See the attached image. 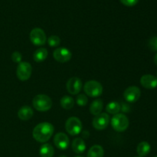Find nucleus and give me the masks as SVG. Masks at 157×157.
Segmentation results:
<instances>
[{"label":"nucleus","instance_id":"nucleus-1","mask_svg":"<svg viewBox=\"0 0 157 157\" xmlns=\"http://www.w3.org/2000/svg\"><path fill=\"white\" fill-rule=\"evenodd\" d=\"M55 128L52 124L43 122L38 124L32 132L33 138L39 143H46L53 135Z\"/></svg>","mask_w":157,"mask_h":157},{"label":"nucleus","instance_id":"nucleus-2","mask_svg":"<svg viewBox=\"0 0 157 157\" xmlns=\"http://www.w3.org/2000/svg\"><path fill=\"white\" fill-rule=\"evenodd\" d=\"M32 104L35 109L40 112H45L52 107V101L45 94H38L34 98Z\"/></svg>","mask_w":157,"mask_h":157},{"label":"nucleus","instance_id":"nucleus-3","mask_svg":"<svg viewBox=\"0 0 157 157\" xmlns=\"http://www.w3.org/2000/svg\"><path fill=\"white\" fill-rule=\"evenodd\" d=\"M84 90L90 98H98L103 93V86L97 81H89L84 84Z\"/></svg>","mask_w":157,"mask_h":157},{"label":"nucleus","instance_id":"nucleus-4","mask_svg":"<svg viewBox=\"0 0 157 157\" xmlns=\"http://www.w3.org/2000/svg\"><path fill=\"white\" fill-rule=\"evenodd\" d=\"M111 125L113 130L117 132H124L128 128L129 119L124 113H117L113 117Z\"/></svg>","mask_w":157,"mask_h":157},{"label":"nucleus","instance_id":"nucleus-5","mask_svg":"<svg viewBox=\"0 0 157 157\" xmlns=\"http://www.w3.org/2000/svg\"><path fill=\"white\" fill-rule=\"evenodd\" d=\"M65 130L71 136H77L82 130V123L78 117H72L68 118L65 123Z\"/></svg>","mask_w":157,"mask_h":157},{"label":"nucleus","instance_id":"nucleus-6","mask_svg":"<svg viewBox=\"0 0 157 157\" xmlns=\"http://www.w3.org/2000/svg\"><path fill=\"white\" fill-rule=\"evenodd\" d=\"M32 67L30 63L21 61L17 67L16 75L17 78L21 81H25L30 78L32 75Z\"/></svg>","mask_w":157,"mask_h":157},{"label":"nucleus","instance_id":"nucleus-7","mask_svg":"<svg viewBox=\"0 0 157 157\" xmlns=\"http://www.w3.org/2000/svg\"><path fill=\"white\" fill-rule=\"evenodd\" d=\"M31 41L36 46H41L45 44L47 41V37L44 31L40 28H35L32 29L29 35Z\"/></svg>","mask_w":157,"mask_h":157},{"label":"nucleus","instance_id":"nucleus-8","mask_svg":"<svg viewBox=\"0 0 157 157\" xmlns=\"http://www.w3.org/2000/svg\"><path fill=\"white\" fill-rule=\"evenodd\" d=\"M110 123V117L106 113H101L93 119V127L98 130H103L107 127Z\"/></svg>","mask_w":157,"mask_h":157},{"label":"nucleus","instance_id":"nucleus-9","mask_svg":"<svg viewBox=\"0 0 157 157\" xmlns=\"http://www.w3.org/2000/svg\"><path fill=\"white\" fill-rule=\"evenodd\" d=\"M53 57L58 62L65 63L72 58V53L66 48H58L53 52Z\"/></svg>","mask_w":157,"mask_h":157},{"label":"nucleus","instance_id":"nucleus-10","mask_svg":"<svg viewBox=\"0 0 157 157\" xmlns=\"http://www.w3.org/2000/svg\"><path fill=\"white\" fill-rule=\"evenodd\" d=\"M141 95L140 89L136 86L127 87L124 93V99L128 103H135L140 99Z\"/></svg>","mask_w":157,"mask_h":157},{"label":"nucleus","instance_id":"nucleus-11","mask_svg":"<svg viewBox=\"0 0 157 157\" xmlns=\"http://www.w3.org/2000/svg\"><path fill=\"white\" fill-rule=\"evenodd\" d=\"M82 81L80 78L74 77L67 81L66 88L67 92L72 95H77L82 89Z\"/></svg>","mask_w":157,"mask_h":157},{"label":"nucleus","instance_id":"nucleus-12","mask_svg":"<svg viewBox=\"0 0 157 157\" xmlns=\"http://www.w3.org/2000/svg\"><path fill=\"white\" fill-rule=\"evenodd\" d=\"M54 144L57 148L64 150L68 148L70 145V140L64 133H58L54 137Z\"/></svg>","mask_w":157,"mask_h":157},{"label":"nucleus","instance_id":"nucleus-13","mask_svg":"<svg viewBox=\"0 0 157 157\" xmlns=\"http://www.w3.org/2000/svg\"><path fill=\"white\" fill-rule=\"evenodd\" d=\"M140 84L147 89H154L157 87V78L154 75H145L141 77Z\"/></svg>","mask_w":157,"mask_h":157},{"label":"nucleus","instance_id":"nucleus-14","mask_svg":"<svg viewBox=\"0 0 157 157\" xmlns=\"http://www.w3.org/2000/svg\"><path fill=\"white\" fill-rule=\"evenodd\" d=\"M33 110L29 106H23L18 111V117L21 121H29L33 117Z\"/></svg>","mask_w":157,"mask_h":157},{"label":"nucleus","instance_id":"nucleus-15","mask_svg":"<svg viewBox=\"0 0 157 157\" xmlns=\"http://www.w3.org/2000/svg\"><path fill=\"white\" fill-rule=\"evenodd\" d=\"M72 150L75 153L81 154L83 153L86 150V144L82 138H76L72 142Z\"/></svg>","mask_w":157,"mask_h":157},{"label":"nucleus","instance_id":"nucleus-16","mask_svg":"<svg viewBox=\"0 0 157 157\" xmlns=\"http://www.w3.org/2000/svg\"><path fill=\"white\" fill-rule=\"evenodd\" d=\"M103 107H104V103H103L102 100L97 99L94 101L92 102V104L90 106V112L92 115L94 116H97V115L100 114L103 110Z\"/></svg>","mask_w":157,"mask_h":157},{"label":"nucleus","instance_id":"nucleus-17","mask_svg":"<svg viewBox=\"0 0 157 157\" xmlns=\"http://www.w3.org/2000/svg\"><path fill=\"white\" fill-rule=\"evenodd\" d=\"M150 150H151V147H150V144L146 141H143L138 144L136 152L140 157H144L150 153Z\"/></svg>","mask_w":157,"mask_h":157},{"label":"nucleus","instance_id":"nucleus-18","mask_svg":"<svg viewBox=\"0 0 157 157\" xmlns=\"http://www.w3.org/2000/svg\"><path fill=\"white\" fill-rule=\"evenodd\" d=\"M39 154L41 157H52L55 154V150L51 144H44L40 148Z\"/></svg>","mask_w":157,"mask_h":157},{"label":"nucleus","instance_id":"nucleus-19","mask_svg":"<svg viewBox=\"0 0 157 157\" xmlns=\"http://www.w3.org/2000/svg\"><path fill=\"white\" fill-rule=\"evenodd\" d=\"M48 55V52L44 48H41L37 49L33 55L34 61L38 63L42 62V61H44L47 58Z\"/></svg>","mask_w":157,"mask_h":157},{"label":"nucleus","instance_id":"nucleus-20","mask_svg":"<svg viewBox=\"0 0 157 157\" xmlns=\"http://www.w3.org/2000/svg\"><path fill=\"white\" fill-rule=\"evenodd\" d=\"M104 150L100 145H94L90 147L87 153V157H104Z\"/></svg>","mask_w":157,"mask_h":157},{"label":"nucleus","instance_id":"nucleus-21","mask_svg":"<svg viewBox=\"0 0 157 157\" xmlns=\"http://www.w3.org/2000/svg\"><path fill=\"white\" fill-rule=\"evenodd\" d=\"M106 110L110 114H117L121 111V104H119L117 101L110 102L106 107Z\"/></svg>","mask_w":157,"mask_h":157},{"label":"nucleus","instance_id":"nucleus-22","mask_svg":"<svg viewBox=\"0 0 157 157\" xmlns=\"http://www.w3.org/2000/svg\"><path fill=\"white\" fill-rule=\"evenodd\" d=\"M61 106L65 110H71L75 105V101L70 96H64L60 101Z\"/></svg>","mask_w":157,"mask_h":157},{"label":"nucleus","instance_id":"nucleus-23","mask_svg":"<svg viewBox=\"0 0 157 157\" xmlns=\"http://www.w3.org/2000/svg\"><path fill=\"white\" fill-rule=\"evenodd\" d=\"M60 43H61V39L57 35H51L48 38V44L51 47H58L60 44Z\"/></svg>","mask_w":157,"mask_h":157},{"label":"nucleus","instance_id":"nucleus-24","mask_svg":"<svg viewBox=\"0 0 157 157\" xmlns=\"http://www.w3.org/2000/svg\"><path fill=\"white\" fill-rule=\"evenodd\" d=\"M87 102H88V98L86 95L84 94H79L76 98V104L78 106L81 107H84V106L87 105Z\"/></svg>","mask_w":157,"mask_h":157},{"label":"nucleus","instance_id":"nucleus-25","mask_svg":"<svg viewBox=\"0 0 157 157\" xmlns=\"http://www.w3.org/2000/svg\"><path fill=\"white\" fill-rule=\"evenodd\" d=\"M148 46L152 51L157 52V36H153L149 40Z\"/></svg>","mask_w":157,"mask_h":157},{"label":"nucleus","instance_id":"nucleus-26","mask_svg":"<svg viewBox=\"0 0 157 157\" xmlns=\"http://www.w3.org/2000/svg\"><path fill=\"white\" fill-rule=\"evenodd\" d=\"M21 59H22V55L20 52H15L12 55V60L15 63H21Z\"/></svg>","mask_w":157,"mask_h":157},{"label":"nucleus","instance_id":"nucleus-27","mask_svg":"<svg viewBox=\"0 0 157 157\" xmlns=\"http://www.w3.org/2000/svg\"><path fill=\"white\" fill-rule=\"evenodd\" d=\"M122 4H124V6H129V7H131V6H134L135 5H136L139 2V0H120Z\"/></svg>","mask_w":157,"mask_h":157},{"label":"nucleus","instance_id":"nucleus-28","mask_svg":"<svg viewBox=\"0 0 157 157\" xmlns=\"http://www.w3.org/2000/svg\"><path fill=\"white\" fill-rule=\"evenodd\" d=\"M121 110L124 113H128L130 111V107L127 103H122L121 104Z\"/></svg>","mask_w":157,"mask_h":157},{"label":"nucleus","instance_id":"nucleus-29","mask_svg":"<svg viewBox=\"0 0 157 157\" xmlns=\"http://www.w3.org/2000/svg\"><path fill=\"white\" fill-rule=\"evenodd\" d=\"M154 63L156 64V65H157V54L154 57Z\"/></svg>","mask_w":157,"mask_h":157},{"label":"nucleus","instance_id":"nucleus-30","mask_svg":"<svg viewBox=\"0 0 157 157\" xmlns=\"http://www.w3.org/2000/svg\"><path fill=\"white\" fill-rule=\"evenodd\" d=\"M59 157H67L66 156H59Z\"/></svg>","mask_w":157,"mask_h":157},{"label":"nucleus","instance_id":"nucleus-31","mask_svg":"<svg viewBox=\"0 0 157 157\" xmlns=\"http://www.w3.org/2000/svg\"><path fill=\"white\" fill-rule=\"evenodd\" d=\"M76 157H83V156H76Z\"/></svg>","mask_w":157,"mask_h":157},{"label":"nucleus","instance_id":"nucleus-32","mask_svg":"<svg viewBox=\"0 0 157 157\" xmlns=\"http://www.w3.org/2000/svg\"><path fill=\"white\" fill-rule=\"evenodd\" d=\"M156 78H157V73H156Z\"/></svg>","mask_w":157,"mask_h":157},{"label":"nucleus","instance_id":"nucleus-33","mask_svg":"<svg viewBox=\"0 0 157 157\" xmlns=\"http://www.w3.org/2000/svg\"><path fill=\"white\" fill-rule=\"evenodd\" d=\"M154 157H157V156H154Z\"/></svg>","mask_w":157,"mask_h":157},{"label":"nucleus","instance_id":"nucleus-34","mask_svg":"<svg viewBox=\"0 0 157 157\" xmlns=\"http://www.w3.org/2000/svg\"><path fill=\"white\" fill-rule=\"evenodd\" d=\"M136 157H140V156H136Z\"/></svg>","mask_w":157,"mask_h":157}]
</instances>
